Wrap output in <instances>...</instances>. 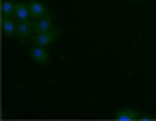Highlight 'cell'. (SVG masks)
Here are the masks:
<instances>
[{
    "mask_svg": "<svg viewBox=\"0 0 156 121\" xmlns=\"http://www.w3.org/2000/svg\"><path fill=\"white\" fill-rule=\"evenodd\" d=\"M60 38V30L58 29H50V30H46V32H39V34H34L32 38H30V45H36V46H51L55 41Z\"/></svg>",
    "mask_w": 156,
    "mask_h": 121,
    "instance_id": "1",
    "label": "cell"
},
{
    "mask_svg": "<svg viewBox=\"0 0 156 121\" xmlns=\"http://www.w3.org/2000/svg\"><path fill=\"white\" fill-rule=\"evenodd\" d=\"M29 57L32 62H36L39 66H48L51 62V53L46 50V46H36V45H30L29 48Z\"/></svg>",
    "mask_w": 156,
    "mask_h": 121,
    "instance_id": "2",
    "label": "cell"
},
{
    "mask_svg": "<svg viewBox=\"0 0 156 121\" xmlns=\"http://www.w3.org/2000/svg\"><path fill=\"white\" fill-rule=\"evenodd\" d=\"M2 32L5 38H16L18 34V20L14 16H2Z\"/></svg>",
    "mask_w": 156,
    "mask_h": 121,
    "instance_id": "3",
    "label": "cell"
},
{
    "mask_svg": "<svg viewBox=\"0 0 156 121\" xmlns=\"http://www.w3.org/2000/svg\"><path fill=\"white\" fill-rule=\"evenodd\" d=\"M32 36H34V25H32V20L18 21V34H16V38H18L20 43H27V41H30Z\"/></svg>",
    "mask_w": 156,
    "mask_h": 121,
    "instance_id": "4",
    "label": "cell"
},
{
    "mask_svg": "<svg viewBox=\"0 0 156 121\" xmlns=\"http://www.w3.org/2000/svg\"><path fill=\"white\" fill-rule=\"evenodd\" d=\"M27 4H29L30 18H32V20H37V18L44 16V14H50V9L46 7V4L41 2V0H29Z\"/></svg>",
    "mask_w": 156,
    "mask_h": 121,
    "instance_id": "5",
    "label": "cell"
},
{
    "mask_svg": "<svg viewBox=\"0 0 156 121\" xmlns=\"http://www.w3.org/2000/svg\"><path fill=\"white\" fill-rule=\"evenodd\" d=\"M32 25H34V34H39V32H46V30L53 29V16L51 14H44L37 20H32Z\"/></svg>",
    "mask_w": 156,
    "mask_h": 121,
    "instance_id": "6",
    "label": "cell"
},
{
    "mask_svg": "<svg viewBox=\"0 0 156 121\" xmlns=\"http://www.w3.org/2000/svg\"><path fill=\"white\" fill-rule=\"evenodd\" d=\"M114 118L119 121H133V119H138L140 118V112L133 109V107H122V109H117Z\"/></svg>",
    "mask_w": 156,
    "mask_h": 121,
    "instance_id": "7",
    "label": "cell"
},
{
    "mask_svg": "<svg viewBox=\"0 0 156 121\" xmlns=\"http://www.w3.org/2000/svg\"><path fill=\"white\" fill-rule=\"evenodd\" d=\"M14 18L18 21H29L30 18V9L27 2H16V11H14Z\"/></svg>",
    "mask_w": 156,
    "mask_h": 121,
    "instance_id": "8",
    "label": "cell"
},
{
    "mask_svg": "<svg viewBox=\"0 0 156 121\" xmlns=\"http://www.w3.org/2000/svg\"><path fill=\"white\" fill-rule=\"evenodd\" d=\"M16 2L18 0H2V16H14L16 11Z\"/></svg>",
    "mask_w": 156,
    "mask_h": 121,
    "instance_id": "9",
    "label": "cell"
}]
</instances>
